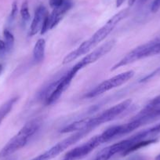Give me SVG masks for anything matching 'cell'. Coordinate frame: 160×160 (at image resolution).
Listing matches in <instances>:
<instances>
[{"mask_svg": "<svg viewBox=\"0 0 160 160\" xmlns=\"http://www.w3.org/2000/svg\"><path fill=\"white\" fill-rule=\"evenodd\" d=\"M132 105V100L127 99L120 102L119 104L109 108L107 110L101 112L95 116L90 118H82V119L77 120L75 122L69 124L61 130V133H68L73 132L82 131V130H90L91 131L93 129L112 121L118 118L126 112L130 106Z\"/></svg>", "mask_w": 160, "mask_h": 160, "instance_id": "1", "label": "cell"}, {"mask_svg": "<svg viewBox=\"0 0 160 160\" xmlns=\"http://www.w3.org/2000/svg\"><path fill=\"white\" fill-rule=\"evenodd\" d=\"M129 14L128 9H125L116 14L114 15L107 21L104 26L101 28L99 30L97 31L89 39L86 40L80 46H78L75 50L72 51L65 56L63 60V64H66L72 61H75L77 58H80L82 55L87 54L92 49L94 48L97 45L101 42L106 37L113 31V29L116 27L117 24L121 21L127 18Z\"/></svg>", "mask_w": 160, "mask_h": 160, "instance_id": "2", "label": "cell"}, {"mask_svg": "<svg viewBox=\"0 0 160 160\" xmlns=\"http://www.w3.org/2000/svg\"><path fill=\"white\" fill-rule=\"evenodd\" d=\"M39 126L40 122L38 120H32L26 123L0 151V158L10 156L17 151L24 148L30 138L38 131Z\"/></svg>", "mask_w": 160, "mask_h": 160, "instance_id": "3", "label": "cell"}, {"mask_svg": "<svg viewBox=\"0 0 160 160\" xmlns=\"http://www.w3.org/2000/svg\"><path fill=\"white\" fill-rule=\"evenodd\" d=\"M160 54V40L155 39L136 47L112 67L113 70L132 64L138 60Z\"/></svg>", "mask_w": 160, "mask_h": 160, "instance_id": "4", "label": "cell"}, {"mask_svg": "<svg viewBox=\"0 0 160 160\" xmlns=\"http://www.w3.org/2000/svg\"><path fill=\"white\" fill-rule=\"evenodd\" d=\"M133 75H134V72L130 70L115 75V76L112 77L107 80H104V82L100 83L95 88H93L89 93H87V94L86 95V98H96V97L103 94L104 93H106L107 91H109L112 89L123 85L124 83L128 82L129 80L131 79Z\"/></svg>", "mask_w": 160, "mask_h": 160, "instance_id": "5", "label": "cell"}, {"mask_svg": "<svg viewBox=\"0 0 160 160\" xmlns=\"http://www.w3.org/2000/svg\"><path fill=\"white\" fill-rule=\"evenodd\" d=\"M115 45V39H111L109 40V41H107V42H104V44L100 46L99 47H98V48H96L95 50H93L92 52L87 53L81 61H78L77 64H75L72 68H73L75 72H78V71H80L81 69L83 68L87 67V66L96 62L97 61H98V60L101 59V58L105 56L107 53H108L109 52L114 48Z\"/></svg>", "mask_w": 160, "mask_h": 160, "instance_id": "6", "label": "cell"}, {"mask_svg": "<svg viewBox=\"0 0 160 160\" xmlns=\"http://www.w3.org/2000/svg\"><path fill=\"white\" fill-rule=\"evenodd\" d=\"M101 144H103V141L101 135H97L89 140L87 142L69 151L65 154L64 158L66 160H78L82 158Z\"/></svg>", "mask_w": 160, "mask_h": 160, "instance_id": "7", "label": "cell"}, {"mask_svg": "<svg viewBox=\"0 0 160 160\" xmlns=\"http://www.w3.org/2000/svg\"><path fill=\"white\" fill-rule=\"evenodd\" d=\"M77 73H78V72H75L73 68H71L68 72L63 74L61 79H60L59 82H58V84L57 85L56 88L54 89V90L52 92V93L50 95V97H49V98H47V101H45V103L47 105H50V104H54V103L61 98V95L64 93V92L68 88L71 82H72V79L75 78V76L76 75Z\"/></svg>", "mask_w": 160, "mask_h": 160, "instance_id": "8", "label": "cell"}, {"mask_svg": "<svg viewBox=\"0 0 160 160\" xmlns=\"http://www.w3.org/2000/svg\"><path fill=\"white\" fill-rule=\"evenodd\" d=\"M48 11L47 8L44 6H39L35 10V15H34L33 20L32 21V24L30 26V30H29V36H34L41 32L42 28L43 26L44 21L46 18L48 16Z\"/></svg>", "mask_w": 160, "mask_h": 160, "instance_id": "9", "label": "cell"}, {"mask_svg": "<svg viewBox=\"0 0 160 160\" xmlns=\"http://www.w3.org/2000/svg\"><path fill=\"white\" fill-rule=\"evenodd\" d=\"M46 52V41L44 38H39L35 44L33 49V58L36 63L43 61Z\"/></svg>", "mask_w": 160, "mask_h": 160, "instance_id": "10", "label": "cell"}, {"mask_svg": "<svg viewBox=\"0 0 160 160\" xmlns=\"http://www.w3.org/2000/svg\"><path fill=\"white\" fill-rule=\"evenodd\" d=\"M18 101V97H14V98H12L10 99H9L8 101H7L5 103H3L2 105L0 106V124L2 123L4 118L11 112L13 106H14V104H16Z\"/></svg>", "mask_w": 160, "mask_h": 160, "instance_id": "11", "label": "cell"}, {"mask_svg": "<svg viewBox=\"0 0 160 160\" xmlns=\"http://www.w3.org/2000/svg\"><path fill=\"white\" fill-rule=\"evenodd\" d=\"M158 140L156 138H152V139H147V140H143V141H140L138 142L134 143L130 148L127 149L125 152L122 154V156H126V155H128L129 154L132 153V152H135V151L138 150L140 148H142L146 147V146H148L150 144H154V143L157 142Z\"/></svg>", "mask_w": 160, "mask_h": 160, "instance_id": "12", "label": "cell"}, {"mask_svg": "<svg viewBox=\"0 0 160 160\" xmlns=\"http://www.w3.org/2000/svg\"><path fill=\"white\" fill-rule=\"evenodd\" d=\"M3 36H4V42L7 45V53L11 51L14 46V36L8 29H4L3 31Z\"/></svg>", "mask_w": 160, "mask_h": 160, "instance_id": "13", "label": "cell"}, {"mask_svg": "<svg viewBox=\"0 0 160 160\" xmlns=\"http://www.w3.org/2000/svg\"><path fill=\"white\" fill-rule=\"evenodd\" d=\"M21 17V21H22L23 24H26L29 21L31 18L30 12H29V7H28V2L27 0H25L22 3L21 7V11H20Z\"/></svg>", "mask_w": 160, "mask_h": 160, "instance_id": "14", "label": "cell"}, {"mask_svg": "<svg viewBox=\"0 0 160 160\" xmlns=\"http://www.w3.org/2000/svg\"><path fill=\"white\" fill-rule=\"evenodd\" d=\"M18 2L16 1L13 2L11 7V11H10V16L8 18V23L10 24H12L14 22L15 19H16L17 16H18Z\"/></svg>", "mask_w": 160, "mask_h": 160, "instance_id": "15", "label": "cell"}, {"mask_svg": "<svg viewBox=\"0 0 160 160\" xmlns=\"http://www.w3.org/2000/svg\"><path fill=\"white\" fill-rule=\"evenodd\" d=\"M68 0H50V7H52L53 9L58 8V7H61L62 5H64L65 2H67Z\"/></svg>", "mask_w": 160, "mask_h": 160, "instance_id": "16", "label": "cell"}, {"mask_svg": "<svg viewBox=\"0 0 160 160\" xmlns=\"http://www.w3.org/2000/svg\"><path fill=\"white\" fill-rule=\"evenodd\" d=\"M160 9V0H154L151 6V11L152 13H156Z\"/></svg>", "mask_w": 160, "mask_h": 160, "instance_id": "17", "label": "cell"}, {"mask_svg": "<svg viewBox=\"0 0 160 160\" xmlns=\"http://www.w3.org/2000/svg\"><path fill=\"white\" fill-rule=\"evenodd\" d=\"M7 53V45H6L4 40L0 39V57H2Z\"/></svg>", "mask_w": 160, "mask_h": 160, "instance_id": "18", "label": "cell"}, {"mask_svg": "<svg viewBox=\"0 0 160 160\" xmlns=\"http://www.w3.org/2000/svg\"><path fill=\"white\" fill-rule=\"evenodd\" d=\"M158 105H160V95H158L156 98H154L153 100H152L148 106H149V107H155V106Z\"/></svg>", "mask_w": 160, "mask_h": 160, "instance_id": "19", "label": "cell"}, {"mask_svg": "<svg viewBox=\"0 0 160 160\" xmlns=\"http://www.w3.org/2000/svg\"><path fill=\"white\" fill-rule=\"evenodd\" d=\"M125 2V0H116V7H119L123 4V2Z\"/></svg>", "mask_w": 160, "mask_h": 160, "instance_id": "20", "label": "cell"}, {"mask_svg": "<svg viewBox=\"0 0 160 160\" xmlns=\"http://www.w3.org/2000/svg\"><path fill=\"white\" fill-rule=\"evenodd\" d=\"M136 2H137V0H129L128 4H129V6L132 7V6H133Z\"/></svg>", "mask_w": 160, "mask_h": 160, "instance_id": "21", "label": "cell"}, {"mask_svg": "<svg viewBox=\"0 0 160 160\" xmlns=\"http://www.w3.org/2000/svg\"><path fill=\"white\" fill-rule=\"evenodd\" d=\"M148 0H140V4H144L145 2H147Z\"/></svg>", "mask_w": 160, "mask_h": 160, "instance_id": "22", "label": "cell"}, {"mask_svg": "<svg viewBox=\"0 0 160 160\" xmlns=\"http://www.w3.org/2000/svg\"><path fill=\"white\" fill-rule=\"evenodd\" d=\"M2 70H3V67H2V64H0V75H1V73H2Z\"/></svg>", "mask_w": 160, "mask_h": 160, "instance_id": "23", "label": "cell"}, {"mask_svg": "<svg viewBox=\"0 0 160 160\" xmlns=\"http://www.w3.org/2000/svg\"><path fill=\"white\" fill-rule=\"evenodd\" d=\"M155 160H160V155H158V156H157L156 159H155Z\"/></svg>", "mask_w": 160, "mask_h": 160, "instance_id": "24", "label": "cell"}, {"mask_svg": "<svg viewBox=\"0 0 160 160\" xmlns=\"http://www.w3.org/2000/svg\"><path fill=\"white\" fill-rule=\"evenodd\" d=\"M129 160H138V159H135V158H131V159H129Z\"/></svg>", "mask_w": 160, "mask_h": 160, "instance_id": "25", "label": "cell"}, {"mask_svg": "<svg viewBox=\"0 0 160 160\" xmlns=\"http://www.w3.org/2000/svg\"><path fill=\"white\" fill-rule=\"evenodd\" d=\"M8 160H14L13 158H11V159H8Z\"/></svg>", "mask_w": 160, "mask_h": 160, "instance_id": "26", "label": "cell"}, {"mask_svg": "<svg viewBox=\"0 0 160 160\" xmlns=\"http://www.w3.org/2000/svg\"><path fill=\"white\" fill-rule=\"evenodd\" d=\"M62 160H66V159H64V158H63V159Z\"/></svg>", "mask_w": 160, "mask_h": 160, "instance_id": "27", "label": "cell"}]
</instances>
